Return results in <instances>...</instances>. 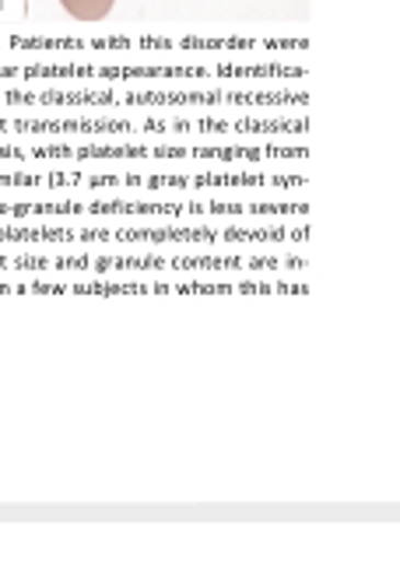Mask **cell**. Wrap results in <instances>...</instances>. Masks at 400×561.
Listing matches in <instances>:
<instances>
[{"label": "cell", "instance_id": "1", "mask_svg": "<svg viewBox=\"0 0 400 561\" xmlns=\"http://www.w3.org/2000/svg\"><path fill=\"white\" fill-rule=\"evenodd\" d=\"M60 4L67 14L78 18V22H102V18L113 11L116 0H60Z\"/></svg>", "mask_w": 400, "mask_h": 561}]
</instances>
